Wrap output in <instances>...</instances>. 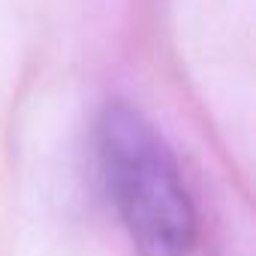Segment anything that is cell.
I'll use <instances>...</instances> for the list:
<instances>
[{
  "instance_id": "1",
  "label": "cell",
  "mask_w": 256,
  "mask_h": 256,
  "mask_svg": "<svg viewBox=\"0 0 256 256\" xmlns=\"http://www.w3.org/2000/svg\"><path fill=\"white\" fill-rule=\"evenodd\" d=\"M94 154L106 199L139 256H187L196 208L163 133L130 102L108 100L94 120Z\"/></svg>"
}]
</instances>
